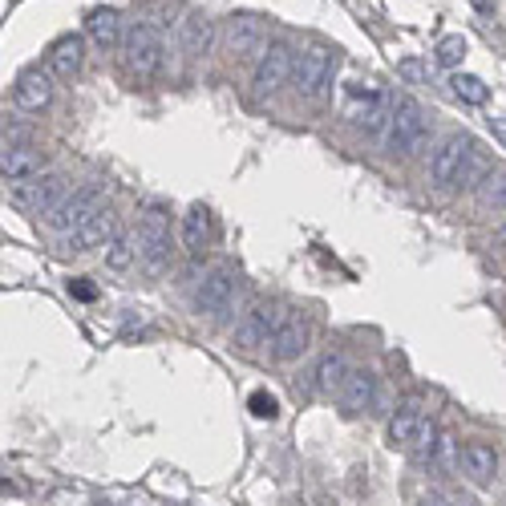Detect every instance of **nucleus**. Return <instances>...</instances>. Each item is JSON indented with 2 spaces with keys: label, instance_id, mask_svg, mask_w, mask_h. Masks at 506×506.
<instances>
[{
  "label": "nucleus",
  "instance_id": "0eeeda50",
  "mask_svg": "<svg viewBox=\"0 0 506 506\" xmlns=\"http://www.w3.org/2000/svg\"><path fill=\"white\" fill-rule=\"evenodd\" d=\"M122 62H126V73H130V78H138V81L158 78V70H162V62H166V45H162V37H158V29L134 25L130 33H126Z\"/></svg>",
  "mask_w": 506,
  "mask_h": 506
},
{
  "label": "nucleus",
  "instance_id": "b1692460",
  "mask_svg": "<svg viewBox=\"0 0 506 506\" xmlns=\"http://www.w3.org/2000/svg\"><path fill=\"white\" fill-rule=\"evenodd\" d=\"M349 361H344V353H324L320 361H316V389L320 393H341L344 377H349Z\"/></svg>",
  "mask_w": 506,
  "mask_h": 506
},
{
  "label": "nucleus",
  "instance_id": "4be33fe9",
  "mask_svg": "<svg viewBox=\"0 0 506 506\" xmlns=\"http://www.w3.org/2000/svg\"><path fill=\"white\" fill-rule=\"evenodd\" d=\"M86 33L97 49H118L122 45V17H118V9H94L86 17Z\"/></svg>",
  "mask_w": 506,
  "mask_h": 506
},
{
  "label": "nucleus",
  "instance_id": "9d476101",
  "mask_svg": "<svg viewBox=\"0 0 506 506\" xmlns=\"http://www.w3.org/2000/svg\"><path fill=\"white\" fill-rule=\"evenodd\" d=\"M292 65H296V53L288 45H268L260 62H255V73H252V89L255 97H271L292 81Z\"/></svg>",
  "mask_w": 506,
  "mask_h": 506
},
{
  "label": "nucleus",
  "instance_id": "423d86ee",
  "mask_svg": "<svg viewBox=\"0 0 506 506\" xmlns=\"http://www.w3.org/2000/svg\"><path fill=\"white\" fill-rule=\"evenodd\" d=\"M4 195H9V203L29 207L33 215H53V211H57V203L70 195V178H65L62 170H53V175H41V178L4 183Z\"/></svg>",
  "mask_w": 506,
  "mask_h": 506
},
{
  "label": "nucleus",
  "instance_id": "aec40b11",
  "mask_svg": "<svg viewBox=\"0 0 506 506\" xmlns=\"http://www.w3.org/2000/svg\"><path fill=\"white\" fill-rule=\"evenodd\" d=\"M81 65H86V41L78 33H65L62 41H53V49H49L53 78H78Z\"/></svg>",
  "mask_w": 506,
  "mask_h": 506
},
{
  "label": "nucleus",
  "instance_id": "7c9ffc66",
  "mask_svg": "<svg viewBox=\"0 0 506 506\" xmlns=\"http://www.w3.org/2000/svg\"><path fill=\"white\" fill-rule=\"evenodd\" d=\"M418 506H470V502H462V498H454V494H445V490H429V494L418 498Z\"/></svg>",
  "mask_w": 506,
  "mask_h": 506
},
{
  "label": "nucleus",
  "instance_id": "6ab92c4d",
  "mask_svg": "<svg viewBox=\"0 0 506 506\" xmlns=\"http://www.w3.org/2000/svg\"><path fill=\"white\" fill-rule=\"evenodd\" d=\"M45 170V150L37 146H9L0 158V175L4 183H21V178H41Z\"/></svg>",
  "mask_w": 506,
  "mask_h": 506
},
{
  "label": "nucleus",
  "instance_id": "cd10ccee",
  "mask_svg": "<svg viewBox=\"0 0 506 506\" xmlns=\"http://www.w3.org/2000/svg\"><path fill=\"white\" fill-rule=\"evenodd\" d=\"M470 53V45H466V37H442L437 41V65H445V70H458L462 65V57Z\"/></svg>",
  "mask_w": 506,
  "mask_h": 506
},
{
  "label": "nucleus",
  "instance_id": "f03ea898",
  "mask_svg": "<svg viewBox=\"0 0 506 506\" xmlns=\"http://www.w3.org/2000/svg\"><path fill=\"white\" fill-rule=\"evenodd\" d=\"M102 211H105V187L102 183H86V187H78V191L65 195L53 215H45V228H49L53 236H73V231L86 228L89 219L102 215Z\"/></svg>",
  "mask_w": 506,
  "mask_h": 506
},
{
  "label": "nucleus",
  "instance_id": "f3484780",
  "mask_svg": "<svg viewBox=\"0 0 506 506\" xmlns=\"http://www.w3.org/2000/svg\"><path fill=\"white\" fill-rule=\"evenodd\" d=\"M458 470L466 474V478L474 482V486H490L498 474V454L494 445L486 442H466L462 450H458Z\"/></svg>",
  "mask_w": 506,
  "mask_h": 506
},
{
  "label": "nucleus",
  "instance_id": "f257e3e1",
  "mask_svg": "<svg viewBox=\"0 0 506 506\" xmlns=\"http://www.w3.org/2000/svg\"><path fill=\"white\" fill-rule=\"evenodd\" d=\"M429 138V118L413 97H397L393 102V118H389V130H385V150L389 154H418Z\"/></svg>",
  "mask_w": 506,
  "mask_h": 506
},
{
  "label": "nucleus",
  "instance_id": "c756f323",
  "mask_svg": "<svg viewBox=\"0 0 506 506\" xmlns=\"http://www.w3.org/2000/svg\"><path fill=\"white\" fill-rule=\"evenodd\" d=\"M410 450H413V458H418V462H429V458L437 454V429L429 426V421H426V429L418 434V442H413Z\"/></svg>",
  "mask_w": 506,
  "mask_h": 506
},
{
  "label": "nucleus",
  "instance_id": "e433bc0d",
  "mask_svg": "<svg viewBox=\"0 0 506 506\" xmlns=\"http://www.w3.org/2000/svg\"><path fill=\"white\" fill-rule=\"evenodd\" d=\"M470 4H474L478 12H486V9H490V0H470Z\"/></svg>",
  "mask_w": 506,
  "mask_h": 506
},
{
  "label": "nucleus",
  "instance_id": "dca6fc26",
  "mask_svg": "<svg viewBox=\"0 0 506 506\" xmlns=\"http://www.w3.org/2000/svg\"><path fill=\"white\" fill-rule=\"evenodd\" d=\"M118 236H122V231H118V219H114V211L105 207L102 215L89 219L86 228L65 236V247H70V252H94V247H110Z\"/></svg>",
  "mask_w": 506,
  "mask_h": 506
},
{
  "label": "nucleus",
  "instance_id": "bb28decb",
  "mask_svg": "<svg viewBox=\"0 0 506 506\" xmlns=\"http://www.w3.org/2000/svg\"><path fill=\"white\" fill-rule=\"evenodd\" d=\"M134 255H138V239H134V236H118L114 244L105 247V268H110V271H126L134 263Z\"/></svg>",
  "mask_w": 506,
  "mask_h": 506
},
{
  "label": "nucleus",
  "instance_id": "6e6552de",
  "mask_svg": "<svg viewBox=\"0 0 506 506\" xmlns=\"http://www.w3.org/2000/svg\"><path fill=\"white\" fill-rule=\"evenodd\" d=\"M279 320H284L279 304H271V300H255V304L247 308L244 316H239L231 344H236L239 353H255V349H263V344H271V336H276Z\"/></svg>",
  "mask_w": 506,
  "mask_h": 506
},
{
  "label": "nucleus",
  "instance_id": "2eb2a0df",
  "mask_svg": "<svg viewBox=\"0 0 506 506\" xmlns=\"http://www.w3.org/2000/svg\"><path fill=\"white\" fill-rule=\"evenodd\" d=\"M12 102L21 114H41L45 105L53 102V73L45 70H25L12 86Z\"/></svg>",
  "mask_w": 506,
  "mask_h": 506
},
{
  "label": "nucleus",
  "instance_id": "5701e85b",
  "mask_svg": "<svg viewBox=\"0 0 506 506\" xmlns=\"http://www.w3.org/2000/svg\"><path fill=\"white\" fill-rule=\"evenodd\" d=\"M211 236H215V219H211V211L203 207V203H195V207L183 215V247L199 255L203 247L211 244Z\"/></svg>",
  "mask_w": 506,
  "mask_h": 506
},
{
  "label": "nucleus",
  "instance_id": "c9c22d12",
  "mask_svg": "<svg viewBox=\"0 0 506 506\" xmlns=\"http://www.w3.org/2000/svg\"><path fill=\"white\" fill-rule=\"evenodd\" d=\"M494 244H498V247H506V223H502V228L494 231Z\"/></svg>",
  "mask_w": 506,
  "mask_h": 506
},
{
  "label": "nucleus",
  "instance_id": "412c9836",
  "mask_svg": "<svg viewBox=\"0 0 506 506\" xmlns=\"http://www.w3.org/2000/svg\"><path fill=\"white\" fill-rule=\"evenodd\" d=\"M211 45H215V25H211V17H203V12H191V17L183 21V57L187 62H203L211 53Z\"/></svg>",
  "mask_w": 506,
  "mask_h": 506
},
{
  "label": "nucleus",
  "instance_id": "c85d7f7f",
  "mask_svg": "<svg viewBox=\"0 0 506 506\" xmlns=\"http://www.w3.org/2000/svg\"><path fill=\"white\" fill-rule=\"evenodd\" d=\"M247 410H252V418H260V421H276L279 418V402L271 397L268 389H255L252 397H247Z\"/></svg>",
  "mask_w": 506,
  "mask_h": 506
},
{
  "label": "nucleus",
  "instance_id": "393cba45",
  "mask_svg": "<svg viewBox=\"0 0 506 506\" xmlns=\"http://www.w3.org/2000/svg\"><path fill=\"white\" fill-rule=\"evenodd\" d=\"M478 207L482 211H506V170H490L478 183Z\"/></svg>",
  "mask_w": 506,
  "mask_h": 506
},
{
  "label": "nucleus",
  "instance_id": "39448f33",
  "mask_svg": "<svg viewBox=\"0 0 506 506\" xmlns=\"http://www.w3.org/2000/svg\"><path fill=\"white\" fill-rule=\"evenodd\" d=\"M332 70H336V53L312 45V49L296 53V65H292V89L308 102H320L332 86Z\"/></svg>",
  "mask_w": 506,
  "mask_h": 506
},
{
  "label": "nucleus",
  "instance_id": "ddd939ff",
  "mask_svg": "<svg viewBox=\"0 0 506 506\" xmlns=\"http://www.w3.org/2000/svg\"><path fill=\"white\" fill-rule=\"evenodd\" d=\"M228 49L231 57H263L268 53V21L255 12H236L228 21Z\"/></svg>",
  "mask_w": 506,
  "mask_h": 506
},
{
  "label": "nucleus",
  "instance_id": "72a5a7b5",
  "mask_svg": "<svg viewBox=\"0 0 506 506\" xmlns=\"http://www.w3.org/2000/svg\"><path fill=\"white\" fill-rule=\"evenodd\" d=\"M70 296H78V300H97V288L89 284V279H70Z\"/></svg>",
  "mask_w": 506,
  "mask_h": 506
},
{
  "label": "nucleus",
  "instance_id": "4468645a",
  "mask_svg": "<svg viewBox=\"0 0 506 506\" xmlns=\"http://www.w3.org/2000/svg\"><path fill=\"white\" fill-rule=\"evenodd\" d=\"M421 429H426V402L421 397H405L397 405V413L389 418V445L393 450H410Z\"/></svg>",
  "mask_w": 506,
  "mask_h": 506
},
{
  "label": "nucleus",
  "instance_id": "a878e982",
  "mask_svg": "<svg viewBox=\"0 0 506 506\" xmlns=\"http://www.w3.org/2000/svg\"><path fill=\"white\" fill-rule=\"evenodd\" d=\"M450 89H454V97L458 102H466V105H482L490 97L486 81L474 78V73H454V78H450Z\"/></svg>",
  "mask_w": 506,
  "mask_h": 506
},
{
  "label": "nucleus",
  "instance_id": "f704fd0d",
  "mask_svg": "<svg viewBox=\"0 0 506 506\" xmlns=\"http://www.w3.org/2000/svg\"><path fill=\"white\" fill-rule=\"evenodd\" d=\"M490 130H494V142L506 150V114H494L490 118Z\"/></svg>",
  "mask_w": 506,
  "mask_h": 506
},
{
  "label": "nucleus",
  "instance_id": "7ed1b4c3",
  "mask_svg": "<svg viewBox=\"0 0 506 506\" xmlns=\"http://www.w3.org/2000/svg\"><path fill=\"white\" fill-rule=\"evenodd\" d=\"M170 207L162 203H146L138 215V255L150 271L166 268L170 263Z\"/></svg>",
  "mask_w": 506,
  "mask_h": 506
},
{
  "label": "nucleus",
  "instance_id": "9b49d317",
  "mask_svg": "<svg viewBox=\"0 0 506 506\" xmlns=\"http://www.w3.org/2000/svg\"><path fill=\"white\" fill-rule=\"evenodd\" d=\"M308 349H312V320H308L304 312H284L276 336H271V361L292 365V361H300Z\"/></svg>",
  "mask_w": 506,
  "mask_h": 506
},
{
  "label": "nucleus",
  "instance_id": "2f4dec72",
  "mask_svg": "<svg viewBox=\"0 0 506 506\" xmlns=\"http://www.w3.org/2000/svg\"><path fill=\"white\" fill-rule=\"evenodd\" d=\"M402 73H405L410 81H421V86H429V73H426V65H421L418 57H405V62H402Z\"/></svg>",
  "mask_w": 506,
  "mask_h": 506
},
{
  "label": "nucleus",
  "instance_id": "1a4fd4ad",
  "mask_svg": "<svg viewBox=\"0 0 506 506\" xmlns=\"http://www.w3.org/2000/svg\"><path fill=\"white\" fill-rule=\"evenodd\" d=\"M474 146H478V142H474L470 134H450V138L429 154V183L458 187V178H462V170H466V158L474 154Z\"/></svg>",
  "mask_w": 506,
  "mask_h": 506
},
{
  "label": "nucleus",
  "instance_id": "a211bd4d",
  "mask_svg": "<svg viewBox=\"0 0 506 506\" xmlns=\"http://www.w3.org/2000/svg\"><path fill=\"white\" fill-rule=\"evenodd\" d=\"M336 397H341V410L349 413V418H357V413H365L369 405L377 402V377L369 373V369H353Z\"/></svg>",
  "mask_w": 506,
  "mask_h": 506
},
{
  "label": "nucleus",
  "instance_id": "f8f14e48",
  "mask_svg": "<svg viewBox=\"0 0 506 506\" xmlns=\"http://www.w3.org/2000/svg\"><path fill=\"white\" fill-rule=\"evenodd\" d=\"M349 118L357 130L365 134H381L389 130V118H393V97H385L381 89H353V102H349Z\"/></svg>",
  "mask_w": 506,
  "mask_h": 506
},
{
  "label": "nucleus",
  "instance_id": "20e7f679",
  "mask_svg": "<svg viewBox=\"0 0 506 506\" xmlns=\"http://www.w3.org/2000/svg\"><path fill=\"white\" fill-rule=\"evenodd\" d=\"M236 292H239V271L228 268V263H219V268H211L203 276L199 292H195V312L207 316L211 324H219L236 308Z\"/></svg>",
  "mask_w": 506,
  "mask_h": 506
},
{
  "label": "nucleus",
  "instance_id": "473e14b6",
  "mask_svg": "<svg viewBox=\"0 0 506 506\" xmlns=\"http://www.w3.org/2000/svg\"><path fill=\"white\" fill-rule=\"evenodd\" d=\"M29 130H25V126H17V122H4V150H9V146H29Z\"/></svg>",
  "mask_w": 506,
  "mask_h": 506
}]
</instances>
